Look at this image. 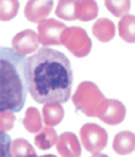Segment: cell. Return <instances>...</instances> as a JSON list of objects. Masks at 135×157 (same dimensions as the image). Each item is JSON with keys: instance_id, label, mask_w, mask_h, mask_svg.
I'll list each match as a JSON object with an SVG mask.
<instances>
[{"instance_id": "2", "label": "cell", "mask_w": 135, "mask_h": 157, "mask_svg": "<svg viewBox=\"0 0 135 157\" xmlns=\"http://www.w3.org/2000/svg\"><path fill=\"white\" fill-rule=\"evenodd\" d=\"M27 59L10 48L0 49V111L19 113L27 95Z\"/></svg>"}, {"instance_id": "4", "label": "cell", "mask_w": 135, "mask_h": 157, "mask_svg": "<svg viewBox=\"0 0 135 157\" xmlns=\"http://www.w3.org/2000/svg\"><path fill=\"white\" fill-rule=\"evenodd\" d=\"M60 43L75 58H85L92 49L91 38L88 36L86 30L79 26H71L65 29Z\"/></svg>"}, {"instance_id": "17", "label": "cell", "mask_w": 135, "mask_h": 157, "mask_svg": "<svg viewBox=\"0 0 135 157\" xmlns=\"http://www.w3.org/2000/svg\"><path fill=\"white\" fill-rule=\"evenodd\" d=\"M118 33L122 40L128 43H135V16L125 14L119 19Z\"/></svg>"}, {"instance_id": "22", "label": "cell", "mask_w": 135, "mask_h": 157, "mask_svg": "<svg viewBox=\"0 0 135 157\" xmlns=\"http://www.w3.org/2000/svg\"><path fill=\"white\" fill-rule=\"evenodd\" d=\"M0 115H2V121H0L2 131L7 133L9 130H12L13 124H15V115H13V111H10V109H3V111H0Z\"/></svg>"}, {"instance_id": "24", "label": "cell", "mask_w": 135, "mask_h": 157, "mask_svg": "<svg viewBox=\"0 0 135 157\" xmlns=\"http://www.w3.org/2000/svg\"><path fill=\"white\" fill-rule=\"evenodd\" d=\"M91 157H109V156H106L104 153H95V154H92Z\"/></svg>"}, {"instance_id": "5", "label": "cell", "mask_w": 135, "mask_h": 157, "mask_svg": "<svg viewBox=\"0 0 135 157\" xmlns=\"http://www.w3.org/2000/svg\"><path fill=\"white\" fill-rule=\"evenodd\" d=\"M79 138L82 143L83 148L86 151L95 154L101 153L108 144V133L105 128L93 123H86L81 127L79 131Z\"/></svg>"}, {"instance_id": "20", "label": "cell", "mask_w": 135, "mask_h": 157, "mask_svg": "<svg viewBox=\"0 0 135 157\" xmlns=\"http://www.w3.org/2000/svg\"><path fill=\"white\" fill-rule=\"evenodd\" d=\"M105 7L116 17H122L128 14L131 9V0H104Z\"/></svg>"}, {"instance_id": "3", "label": "cell", "mask_w": 135, "mask_h": 157, "mask_svg": "<svg viewBox=\"0 0 135 157\" xmlns=\"http://www.w3.org/2000/svg\"><path fill=\"white\" fill-rule=\"evenodd\" d=\"M73 105L86 117H99L106 105V98L93 82L83 81L78 85L72 97Z\"/></svg>"}, {"instance_id": "8", "label": "cell", "mask_w": 135, "mask_h": 157, "mask_svg": "<svg viewBox=\"0 0 135 157\" xmlns=\"http://www.w3.org/2000/svg\"><path fill=\"white\" fill-rule=\"evenodd\" d=\"M52 9L53 0H29L24 7V17L32 23H39L48 17Z\"/></svg>"}, {"instance_id": "16", "label": "cell", "mask_w": 135, "mask_h": 157, "mask_svg": "<svg viewBox=\"0 0 135 157\" xmlns=\"http://www.w3.org/2000/svg\"><path fill=\"white\" fill-rule=\"evenodd\" d=\"M42 124H43V115H42V113H39V109L35 108V107H29L23 118L24 130L29 131V133L38 134L40 130L43 128Z\"/></svg>"}, {"instance_id": "7", "label": "cell", "mask_w": 135, "mask_h": 157, "mask_svg": "<svg viewBox=\"0 0 135 157\" xmlns=\"http://www.w3.org/2000/svg\"><path fill=\"white\" fill-rule=\"evenodd\" d=\"M39 36L38 32H35L32 29L22 30L12 39V46L13 51L17 52L22 56H26L29 53H33L35 51L39 49Z\"/></svg>"}, {"instance_id": "12", "label": "cell", "mask_w": 135, "mask_h": 157, "mask_svg": "<svg viewBox=\"0 0 135 157\" xmlns=\"http://www.w3.org/2000/svg\"><path fill=\"white\" fill-rule=\"evenodd\" d=\"M115 32H116V28L114 22L109 19H98L95 23L92 25V33L93 36L99 40V42H109L112 39L115 38Z\"/></svg>"}, {"instance_id": "19", "label": "cell", "mask_w": 135, "mask_h": 157, "mask_svg": "<svg viewBox=\"0 0 135 157\" xmlns=\"http://www.w3.org/2000/svg\"><path fill=\"white\" fill-rule=\"evenodd\" d=\"M12 153L13 157H38L33 146L24 138H16L12 141Z\"/></svg>"}, {"instance_id": "10", "label": "cell", "mask_w": 135, "mask_h": 157, "mask_svg": "<svg viewBox=\"0 0 135 157\" xmlns=\"http://www.w3.org/2000/svg\"><path fill=\"white\" fill-rule=\"evenodd\" d=\"M126 115V109L125 105L122 104L121 101L118 100H108L106 101V105L102 114L98 117L102 123L108 124V125H118L119 123L124 121Z\"/></svg>"}, {"instance_id": "21", "label": "cell", "mask_w": 135, "mask_h": 157, "mask_svg": "<svg viewBox=\"0 0 135 157\" xmlns=\"http://www.w3.org/2000/svg\"><path fill=\"white\" fill-rule=\"evenodd\" d=\"M19 12V0H0V19L9 22Z\"/></svg>"}, {"instance_id": "6", "label": "cell", "mask_w": 135, "mask_h": 157, "mask_svg": "<svg viewBox=\"0 0 135 157\" xmlns=\"http://www.w3.org/2000/svg\"><path fill=\"white\" fill-rule=\"evenodd\" d=\"M66 25L56 19H45L38 23V36L42 46L59 45Z\"/></svg>"}, {"instance_id": "1", "label": "cell", "mask_w": 135, "mask_h": 157, "mask_svg": "<svg viewBox=\"0 0 135 157\" xmlns=\"http://www.w3.org/2000/svg\"><path fill=\"white\" fill-rule=\"evenodd\" d=\"M72 67L62 52L43 46L27 58V86L36 102H66L72 94Z\"/></svg>"}, {"instance_id": "9", "label": "cell", "mask_w": 135, "mask_h": 157, "mask_svg": "<svg viewBox=\"0 0 135 157\" xmlns=\"http://www.w3.org/2000/svg\"><path fill=\"white\" fill-rule=\"evenodd\" d=\"M56 150L59 156L62 157H81L82 154V147L79 143V138L71 131L62 133L58 138L56 143Z\"/></svg>"}, {"instance_id": "15", "label": "cell", "mask_w": 135, "mask_h": 157, "mask_svg": "<svg viewBox=\"0 0 135 157\" xmlns=\"http://www.w3.org/2000/svg\"><path fill=\"white\" fill-rule=\"evenodd\" d=\"M58 138L59 136L56 130L53 127L46 125L35 136V144H36V147H39V150H49L50 147L56 146Z\"/></svg>"}, {"instance_id": "25", "label": "cell", "mask_w": 135, "mask_h": 157, "mask_svg": "<svg viewBox=\"0 0 135 157\" xmlns=\"http://www.w3.org/2000/svg\"><path fill=\"white\" fill-rule=\"evenodd\" d=\"M40 157H58V156H53V154H43V156H40Z\"/></svg>"}, {"instance_id": "13", "label": "cell", "mask_w": 135, "mask_h": 157, "mask_svg": "<svg viewBox=\"0 0 135 157\" xmlns=\"http://www.w3.org/2000/svg\"><path fill=\"white\" fill-rule=\"evenodd\" d=\"M42 115H43L45 125L55 127V125H58L63 120V117H65V109H63L62 104H59V102H48V104L43 105Z\"/></svg>"}, {"instance_id": "23", "label": "cell", "mask_w": 135, "mask_h": 157, "mask_svg": "<svg viewBox=\"0 0 135 157\" xmlns=\"http://www.w3.org/2000/svg\"><path fill=\"white\" fill-rule=\"evenodd\" d=\"M0 137H2V157H13V153H12V141H10L7 133L2 131Z\"/></svg>"}, {"instance_id": "18", "label": "cell", "mask_w": 135, "mask_h": 157, "mask_svg": "<svg viewBox=\"0 0 135 157\" xmlns=\"http://www.w3.org/2000/svg\"><path fill=\"white\" fill-rule=\"evenodd\" d=\"M78 0H59L55 13L62 20H76Z\"/></svg>"}, {"instance_id": "14", "label": "cell", "mask_w": 135, "mask_h": 157, "mask_svg": "<svg viewBox=\"0 0 135 157\" xmlns=\"http://www.w3.org/2000/svg\"><path fill=\"white\" fill-rule=\"evenodd\" d=\"M99 7L95 0H78L76 3V20L91 22L97 19Z\"/></svg>"}, {"instance_id": "11", "label": "cell", "mask_w": 135, "mask_h": 157, "mask_svg": "<svg viewBox=\"0 0 135 157\" xmlns=\"http://www.w3.org/2000/svg\"><path fill=\"white\" fill-rule=\"evenodd\" d=\"M112 148L119 156L131 154L135 150V134L131 131H119L114 137Z\"/></svg>"}]
</instances>
